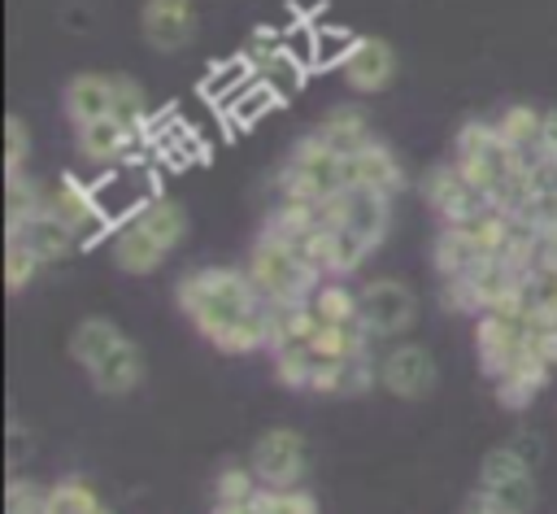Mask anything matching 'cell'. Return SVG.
I'll return each instance as SVG.
<instances>
[{
  "mask_svg": "<svg viewBox=\"0 0 557 514\" xmlns=\"http://www.w3.org/2000/svg\"><path fill=\"white\" fill-rule=\"evenodd\" d=\"M174 305L183 318L231 357L270 348V305L252 287L244 266H196L174 283Z\"/></svg>",
  "mask_w": 557,
  "mask_h": 514,
  "instance_id": "obj_1",
  "label": "cell"
},
{
  "mask_svg": "<svg viewBox=\"0 0 557 514\" xmlns=\"http://www.w3.org/2000/svg\"><path fill=\"white\" fill-rule=\"evenodd\" d=\"M244 270H248V279H252V287L265 296L270 309H274V305L309 301L313 287L326 279V274H322L318 266H309L296 248H287L283 240H274V235H265V231H257Z\"/></svg>",
  "mask_w": 557,
  "mask_h": 514,
  "instance_id": "obj_2",
  "label": "cell"
},
{
  "mask_svg": "<svg viewBox=\"0 0 557 514\" xmlns=\"http://www.w3.org/2000/svg\"><path fill=\"white\" fill-rule=\"evenodd\" d=\"M274 192L278 200H292V205H326L331 196L344 192V157L318 144L313 135H305L278 166Z\"/></svg>",
  "mask_w": 557,
  "mask_h": 514,
  "instance_id": "obj_3",
  "label": "cell"
},
{
  "mask_svg": "<svg viewBox=\"0 0 557 514\" xmlns=\"http://www.w3.org/2000/svg\"><path fill=\"white\" fill-rule=\"evenodd\" d=\"M453 161L466 170V179L487 200H496L513 183V174L522 170L513 161V152L505 148V139L496 135V122H487V118H466L457 126V135H453Z\"/></svg>",
  "mask_w": 557,
  "mask_h": 514,
  "instance_id": "obj_4",
  "label": "cell"
},
{
  "mask_svg": "<svg viewBox=\"0 0 557 514\" xmlns=\"http://www.w3.org/2000/svg\"><path fill=\"white\" fill-rule=\"evenodd\" d=\"M535 340V314L522 301L496 305L487 314L474 318V353H479V370L487 379H500Z\"/></svg>",
  "mask_w": 557,
  "mask_h": 514,
  "instance_id": "obj_5",
  "label": "cell"
},
{
  "mask_svg": "<svg viewBox=\"0 0 557 514\" xmlns=\"http://www.w3.org/2000/svg\"><path fill=\"white\" fill-rule=\"evenodd\" d=\"M248 466L261 488H300L309 475V444L296 427H270L252 440Z\"/></svg>",
  "mask_w": 557,
  "mask_h": 514,
  "instance_id": "obj_6",
  "label": "cell"
},
{
  "mask_svg": "<svg viewBox=\"0 0 557 514\" xmlns=\"http://www.w3.org/2000/svg\"><path fill=\"white\" fill-rule=\"evenodd\" d=\"M357 301H361V327L374 344L400 340L418 322V296L400 279H370L366 287H357Z\"/></svg>",
  "mask_w": 557,
  "mask_h": 514,
  "instance_id": "obj_7",
  "label": "cell"
},
{
  "mask_svg": "<svg viewBox=\"0 0 557 514\" xmlns=\"http://www.w3.org/2000/svg\"><path fill=\"white\" fill-rule=\"evenodd\" d=\"M479 488L505 510V514H531L535 510V475H531V457H522L513 444L492 449L479 462Z\"/></svg>",
  "mask_w": 557,
  "mask_h": 514,
  "instance_id": "obj_8",
  "label": "cell"
},
{
  "mask_svg": "<svg viewBox=\"0 0 557 514\" xmlns=\"http://www.w3.org/2000/svg\"><path fill=\"white\" fill-rule=\"evenodd\" d=\"M422 196H426V205L435 209V218H440V227H457V222H474L479 213H487L492 209V200L466 179V170L448 157V161H440V166H431L426 174H422Z\"/></svg>",
  "mask_w": 557,
  "mask_h": 514,
  "instance_id": "obj_9",
  "label": "cell"
},
{
  "mask_svg": "<svg viewBox=\"0 0 557 514\" xmlns=\"http://www.w3.org/2000/svg\"><path fill=\"white\" fill-rule=\"evenodd\" d=\"M435 383H440V366L431 348L413 340H400L379 357V388L392 392L396 401H422L435 392Z\"/></svg>",
  "mask_w": 557,
  "mask_h": 514,
  "instance_id": "obj_10",
  "label": "cell"
},
{
  "mask_svg": "<svg viewBox=\"0 0 557 514\" xmlns=\"http://www.w3.org/2000/svg\"><path fill=\"white\" fill-rule=\"evenodd\" d=\"M44 209L57 213L61 222H70V231L78 235V244H87V240L113 231V227H109L113 218L104 213L100 196H96L87 183H78L74 174H61V179L44 183Z\"/></svg>",
  "mask_w": 557,
  "mask_h": 514,
  "instance_id": "obj_11",
  "label": "cell"
},
{
  "mask_svg": "<svg viewBox=\"0 0 557 514\" xmlns=\"http://www.w3.org/2000/svg\"><path fill=\"white\" fill-rule=\"evenodd\" d=\"M396 70H400V57H396V48H392L387 39H379V35H357L352 48H348L344 61H339V74H344V83H348L357 96H379V91H387V87L396 83Z\"/></svg>",
  "mask_w": 557,
  "mask_h": 514,
  "instance_id": "obj_12",
  "label": "cell"
},
{
  "mask_svg": "<svg viewBox=\"0 0 557 514\" xmlns=\"http://www.w3.org/2000/svg\"><path fill=\"white\" fill-rule=\"evenodd\" d=\"M200 30L196 0H144L139 4V35L152 52H183Z\"/></svg>",
  "mask_w": 557,
  "mask_h": 514,
  "instance_id": "obj_13",
  "label": "cell"
},
{
  "mask_svg": "<svg viewBox=\"0 0 557 514\" xmlns=\"http://www.w3.org/2000/svg\"><path fill=\"white\" fill-rule=\"evenodd\" d=\"M322 209H326V218H331L335 227L357 231V235L370 240L374 248L383 244V235H387V227H392V196L370 192V187H344V192L331 196Z\"/></svg>",
  "mask_w": 557,
  "mask_h": 514,
  "instance_id": "obj_14",
  "label": "cell"
},
{
  "mask_svg": "<svg viewBox=\"0 0 557 514\" xmlns=\"http://www.w3.org/2000/svg\"><path fill=\"white\" fill-rule=\"evenodd\" d=\"M74 131H78V139H74L78 161H87L96 170H113L144 139V126H135L126 118H100V122H87V126H74Z\"/></svg>",
  "mask_w": 557,
  "mask_h": 514,
  "instance_id": "obj_15",
  "label": "cell"
},
{
  "mask_svg": "<svg viewBox=\"0 0 557 514\" xmlns=\"http://www.w3.org/2000/svg\"><path fill=\"white\" fill-rule=\"evenodd\" d=\"M344 187H370V192H383L396 200L409 187V174L383 139H370L352 157H344Z\"/></svg>",
  "mask_w": 557,
  "mask_h": 514,
  "instance_id": "obj_16",
  "label": "cell"
},
{
  "mask_svg": "<svg viewBox=\"0 0 557 514\" xmlns=\"http://www.w3.org/2000/svg\"><path fill=\"white\" fill-rule=\"evenodd\" d=\"M109 257H113V266L126 270V274H157V270L165 266L170 248L131 213V218H122V222L109 231Z\"/></svg>",
  "mask_w": 557,
  "mask_h": 514,
  "instance_id": "obj_17",
  "label": "cell"
},
{
  "mask_svg": "<svg viewBox=\"0 0 557 514\" xmlns=\"http://www.w3.org/2000/svg\"><path fill=\"white\" fill-rule=\"evenodd\" d=\"M144 375H148L144 348H139L131 335H122V340L87 370V379H91V388H96L100 396H131V392L144 383Z\"/></svg>",
  "mask_w": 557,
  "mask_h": 514,
  "instance_id": "obj_18",
  "label": "cell"
},
{
  "mask_svg": "<svg viewBox=\"0 0 557 514\" xmlns=\"http://www.w3.org/2000/svg\"><path fill=\"white\" fill-rule=\"evenodd\" d=\"M65 118L74 126H87V122H100V118H113L117 109V74H96V70H83L65 83Z\"/></svg>",
  "mask_w": 557,
  "mask_h": 514,
  "instance_id": "obj_19",
  "label": "cell"
},
{
  "mask_svg": "<svg viewBox=\"0 0 557 514\" xmlns=\"http://www.w3.org/2000/svg\"><path fill=\"white\" fill-rule=\"evenodd\" d=\"M553 370H557V366H553V362L531 344V348H527V353H522V357H518L500 379H492L496 401H500L505 409H527V405L544 392V383H548V375H553Z\"/></svg>",
  "mask_w": 557,
  "mask_h": 514,
  "instance_id": "obj_20",
  "label": "cell"
},
{
  "mask_svg": "<svg viewBox=\"0 0 557 514\" xmlns=\"http://www.w3.org/2000/svg\"><path fill=\"white\" fill-rule=\"evenodd\" d=\"M496 135L505 139V148L513 152L518 166H535L544 157V109H535V105H509L496 118Z\"/></svg>",
  "mask_w": 557,
  "mask_h": 514,
  "instance_id": "obj_21",
  "label": "cell"
},
{
  "mask_svg": "<svg viewBox=\"0 0 557 514\" xmlns=\"http://www.w3.org/2000/svg\"><path fill=\"white\" fill-rule=\"evenodd\" d=\"M9 235H22V244L39 257V266H57V261H65V257L78 248V235L70 231V222H61V218L48 213V209H39L35 218H26V222L13 227Z\"/></svg>",
  "mask_w": 557,
  "mask_h": 514,
  "instance_id": "obj_22",
  "label": "cell"
},
{
  "mask_svg": "<svg viewBox=\"0 0 557 514\" xmlns=\"http://www.w3.org/2000/svg\"><path fill=\"white\" fill-rule=\"evenodd\" d=\"M309 135H313L318 144H326L331 152H339V157H352L361 144L374 139L370 118H366V109H357V105H335L331 113H322V122H318Z\"/></svg>",
  "mask_w": 557,
  "mask_h": 514,
  "instance_id": "obj_23",
  "label": "cell"
},
{
  "mask_svg": "<svg viewBox=\"0 0 557 514\" xmlns=\"http://www.w3.org/2000/svg\"><path fill=\"white\" fill-rule=\"evenodd\" d=\"M483 244L470 235V227H440L435 248H431V266L440 279H461L483 261Z\"/></svg>",
  "mask_w": 557,
  "mask_h": 514,
  "instance_id": "obj_24",
  "label": "cell"
},
{
  "mask_svg": "<svg viewBox=\"0 0 557 514\" xmlns=\"http://www.w3.org/2000/svg\"><path fill=\"white\" fill-rule=\"evenodd\" d=\"M309 309H313V322H318V327H361V301H357V292H352L344 279H335V274H326V279L313 287Z\"/></svg>",
  "mask_w": 557,
  "mask_h": 514,
  "instance_id": "obj_25",
  "label": "cell"
},
{
  "mask_svg": "<svg viewBox=\"0 0 557 514\" xmlns=\"http://www.w3.org/2000/svg\"><path fill=\"white\" fill-rule=\"evenodd\" d=\"M135 218L174 253L183 240H187V231H191V218H187V209L174 200V196H148L139 209H135Z\"/></svg>",
  "mask_w": 557,
  "mask_h": 514,
  "instance_id": "obj_26",
  "label": "cell"
},
{
  "mask_svg": "<svg viewBox=\"0 0 557 514\" xmlns=\"http://www.w3.org/2000/svg\"><path fill=\"white\" fill-rule=\"evenodd\" d=\"M122 335H126V331H122L113 318H83V322H74V331H70V357H74L83 370H91Z\"/></svg>",
  "mask_w": 557,
  "mask_h": 514,
  "instance_id": "obj_27",
  "label": "cell"
},
{
  "mask_svg": "<svg viewBox=\"0 0 557 514\" xmlns=\"http://www.w3.org/2000/svg\"><path fill=\"white\" fill-rule=\"evenodd\" d=\"M109 505L96 497V488L83 475H65L48 488V505L44 514H104Z\"/></svg>",
  "mask_w": 557,
  "mask_h": 514,
  "instance_id": "obj_28",
  "label": "cell"
},
{
  "mask_svg": "<svg viewBox=\"0 0 557 514\" xmlns=\"http://www.w3.org/2000/svg\"><path fill=\"white\" fill-rule=\"evenodd\" d=\"M39 209H44V183L30 174H9L4 179V231L22 227Z\"/></svg>",
  "mask_w": 557,
  "mask_h": 514,
  "instance_id": "obj_29",
  "label": "cell"
},
{
  "mask_svg": "<svg viewBox=\"0 0 557 514\" xmlns=\"http://www.w3.org/2000/svg\"><path fill=\"white\" fill-rule=\"evenodd\" d=\"M518 301H522L535 318H557V266L527 270V274H522V287H518Z\"/></svg>",
  "mask_w": 557,
  "mask_h": 514,
  "instance_id": "obj_30",
  "label": "cell"
},
{
  "mask_svg": "<svg viewBox=\"0 0 557 514\" xmlns=\"http://www.w3.org/2000/svg\"><path fill=\"white\" fill-rule=\"evenodd\" d=\"M252 514H318V501L305 488H261L252 497Z\"/></svg>",
  "mask_w": 557,
  "mask_h": 514,
  "instance_id": "obj_31",
  "label": "cell"
},
{
  "mask_svg": "<svg viewBox=\"0 0 557 514\" xmlns=\"http://www.w3.org/2000/svg\"><path fill=\"white\" fill-rule=\"evenodd\" d=\"M35 274H39V257L22 244V235H9L4 231V287L9 292H22Z\"/></svg>",
  "mask_w": 557,
  "mask_h": 514,
  "instance_id": "obj_32",
  "label": "cell"
},
{
  "mask_svg": "<svg viewBox=\"0 0 557 514\" xmlns=\"http://www.w3.org/2000/svg\"><path fill=\"white\" fill-rule=\"evenodd\" d=\"M48 488H52V484L13 475V479L4 484V514H44V505H48Z\"/></svg>",
  "mask_w": 557,
  "mask_h": 514,
  "instance_id": "obj_33",
  "label": "cell"
},
{
  "mask_svg": "<svg viewBox=\"0 0 557 514\" xmlns=\"http://www.w3.org/2000/svg\"><path fill=\"white\" fill-rule=\"evenodd\" d=\"M261 492V479L252 466H222L213 479V501H252Z\"/></svg>",
  "mask_w": 557,
  "mask_h": 514,
  "instance_id": "obj_34",
  "label": "cell"
},
{
  "mask_svg": "<svg viewBox=\"0 0 557 514\" xmlns=\"http://www.w3.org/2000/svg\"><path fill=\"white\" fill-rule=\"evenodd\" d=\"M26 157H30V126L22 113H9V122H4V179L26 174Z\"/></svg>",
  "mask_w": 557,
  "mask_h": 514,
  "instance_id": "obj_35",
  "label": "cell"
},
{
  "mask_svg": "<svg viewBox=\"0 0 557 514\" xmlns=\"http://www.w3.org/2000/svg\"><path fill=\"white\" fill-rule=\"evenodd\" d=\"M531 344L557 366V318H535V340Z\"/></svg>",
  "mask_w": 557,
  "mask_h": 514,
  "instance_id": "obj_36",
  "label": "cell"
},
{
  "mask_svg": "<svg viewBox=\"0 0 557 514\" xmlns=\"http://www.w3.org/2000/svg\"><path fill=\"white\" fill-rule=\"evenodd\" d=\"M461 514H505V510H500V505H496V501H492V497H487L483 488H474V492L466 497V505H461Z\"/></svg>",
  "mask_w": 557,
  "mask_h": 514,
  "instance_id": "obj_37",
  "label": "cell"
},
{
  "mask_svg": "<svg viewBox=\"0 0 557 514\" xmlns=\"http://www.w3.org/2000/svg\"><path fill=\"white\" fill-rule=\"evenodd\" d=\"M544 157L557 161V109H544Z\"/></svg>",
  "mask_w": 557,
  "mask_h": 514,
  "instance_id": "obj_38",
  "label": "cell"
},
{
  "mask_svg": "<svg viewBox=\"0 0 557 514\" xmlns=\"http://www.w3.org/2000/svg\"><path fill=\"white\" fill-rule=\"evenodd\" d=\"M209 514H252V501H213Z\"/></svg>",
  "mask_w": 557,
  "mask_h": 514,
  "instance_id": "obj_39",
  "label": "cell"
}]
</instances>
